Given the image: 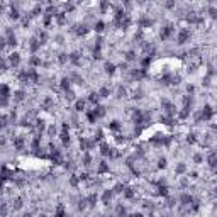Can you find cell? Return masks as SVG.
I'll list each match as a JSON object with an SVG mask.
<instances>
[{"instance_id":"cell-1","label":"cell","mask_w":217,"mask_h":217,"mask_svg":"<svg viewBox=\"0 0 217 217\" xmlns=\"http://www.w3.org/2000/svg\"><path fill=\"white\" fill-rule=\"evenodd\" d=\"M188 39H190V31H188L187 27H181L177 34V44L181 46V44H185Z\"/></svg>"},{"instance_id":"cell-2","label":"cell","mask_w":217,"mask_h":217,"mask_svg":"<svg viewBox=\"0 0 217 217\" xmlns=\"http://www.w3.org/2000/svg\"><path fill=\"white\" fill-rule=\"evenodd\" d=\"M173 32H175L173 24H165V26H163V29H161V32H159V37H161V41H166Z\"/></svg>"},{"instance_id":"cell-3","label":"cell","mask_w":217,"mask_h":217,"mask_svg":"<svg viewBox=\"0 0 217 217\" xmlns=\"http://www.w3.org/2000/svg\"><path fill=\"white\" fill-rule=\"evenodd\" d=\"M59 88H61L65 93L70 92V88H71V78H70V77H65V78H63L61 83H59Z\"/></svg>"},{"instance_id":"cell-4","label":"cell","mask_w":217,"mask_h":217,"mask_svg":"<svg viewBox=\"0 0 217 217\" xmlns=\"http://www.w3.org/2000/svg\"><path fill=\"white\" fill-rule=\"evenodd\" d=\"M9 63H10V66L17 68L19 63H21V56H19V53H12V54L9 56Z\"/></svg>"},{"instance_id":"cell-5","label":"cell","mask_w":217,"mask_h":217,"mask_svg":"<svg viewBox=\"0 0 217 217\" xmlns=\"http://www.w3.org/2000/svg\"><path fill=\"white\" fill-rule=\"evenodd\" d=\"M39 48H41V41L37 39V37H32V39L29 41V49H31V53H36Z\"/></svg>"},{"instance_id":"cell-6","label":"cell","mask_w":217,"mask_h":217,"mask_svg":"<svg viewBox=\"0 0 217 217\" xmlns=\"http://www.w3.org/2000/svg\"><path fill=\"white\" fill-rule=\"evenodd\" d=\"M112 195H114V190H110V188L103 192V195H102V204L109 205V202H110V199H112Z\"/></svg>"},{"instance_id":"cell-7","label":"cell","mask_w":217,"mask_h":217,"mask_svg":"<svg viewBox=\"0 0 217 217\" xmlns=\"http://www.w3.org/2000/svg\"><path fill=\"white\" fill-rule=\"evenodd\" d=\"M103 70H105L107 75H114L115 73V65L114 63H105V65H103Z\"/></svg>"},{"instance_id":"cell-8","label":"cell","mask_w":217,"mask_h":217,"mask_svg":"<svg viewBox=\"0 0 217 217\" xmlns=\"http://www.w3.org/2000/svg\"><path fill=\"white\" fill-rule=\"evenodd\" d=\"M75 110H78V112L85 110V100L83 99H77V100H75Z\"/></svg>"},{"instance_id":"cell-9","label":"cell","mask_w":217,"mask_h":217,"mask_svg":"<svg viewBox=\"0 0 217 217\" xmlns=\"http://www.w3.org/2000/svg\"><path fill=\"white\" fill-rule=\"evenodd\" d=\"M115 95H117V99H124V97L127 95V88L119 85V87H117V92H115Z\"/></svg>"},{"instance_id":"cell-10","label":"cell","mask_w":217,"mask_h":217,"mask_svg":"<svg viewBox=\"0 0 217 217\" xmlns=\"http://www.w3.org/2000/svg\"><path fill=\"white\" fill-rule=\"evenodd\" d=\"M185 171H187V165H185V163H178L177 168H175V173H177V175H183Z\"/></svg>"},{"instance_id":"cell-11","label":"cell","mask_w":217,"mask_h":217,"mask_svg":"<svg viewBox=\"0 0 217 217\" xmlns=\"http://www.w3.org/2000/svg\"><path fill=\"white\" fill-rule=\"evenodd\" d=\"M81 163H83L85 166H90V163H92V155H90L88 151H85V155H83V159H81Z\"/></svg>"},{"instance_id":"cell-12","label":"cell","mask_w":217,"mask_h":217,"mask_svg":"<svg viewBox=\"0 0 217 217\" xmlns=\"http://www.w3.org/2000/svg\"><path fill=\"white\" fill-rule=\"evenodd\" d=\"M93 29H95V32H103V29H105V24H103L102 21H97V22L93 24Z\"/></svg>"},{"instance_id":"cell-13","label":"cell","mask_w":217,"mask_h":217,"mask_svg":"<svg viewBox=\"0 0 217 217\" xmlns=\"http://www.w3.org/2000/svg\"><path fill=\"white\" fill-rule=\"evenodd\" d=\"M12 209L14 210H19V209H22V199L21 197H17V199L12 202Z\"/></svg>"},{"instance_id":"cell-14","label":"cell","mask_w":217,"mask_h":217,"mask_svg":"<svg viewBox=\"0 0 217 217\" xmlns=\"http://www.w3.org/2000/svg\"><path fill=\"white\" fill-rule=\"evenodd\" d=\"M110 93H112V90L109 88V87H102V88L99 90V95L100 97H109Z\"/></svg>"},{"instance_id":"cell-15","label":"cell","mask_w":217,"mask_h":217,"mask_svg":"<svg viewBox=\"0 0 217 217\" xmlns=\"http://www.w3.org/2000/svg\"><path fill=\"white\" fill-rule=\"evenodd\" d=\"M105 171H109V166H107V163H105V161H100L97 173H99V175H102V173H105Z\"/></svg>"},{"instance_id":"cell-16","label":"cell","mask_w":217,"mask_h":217,"mask_svg":"<svg viewBox=\"0 0 217 217\" xmlns=\"http://www.w3.org/2000/svg\"><path fill=\"white\" fill-rule=\"evenodd\" d=\"M207 12H209V15H210L212 19H217V9H215V7L209 5V7H207Z\"/></svg>"},{"instance_id":"cell-17","label":"cell","mask_w":217,"mask_h":217,"mask_svg":"<svg viewBox=\"0 0 217 217\" xmlns=\"http://www.w3.org/2000/svg\"><path fill=\"white\" fill-rule=\"evenodd\" d=\"M99 92H92V93H90V97H88V100H90V102H92V103H97V102H99Z\"/></svg>"},{"instance_id":"cell-18","label":"cell","mask_w":217,"mask_h":217,"mask_svg":"<svg viewBox=\"0 0 217 217\" xmlns=\"http://www.w3.org/2000/svg\"><path fill=\"white\" fill-rule=\"evenodd\" d=\"M109 129H112V131H117V129H121V124H119V121H112L110 124H109Z\"/></svg>"},{"instance_id":"cell-19","label":"cell","mask_w":217,"mask_h":217,"mask_svg":"<svg viewBox=\"0 0 217 217\" xmlns=\"http://www.w3.org/2000/svg\"><path fill=\"white\" fill-rule=\"evenodd\" d=\"M204 161V156L200 155V153H197V155H193V163H197V165H200V163Z\"/></svg>"},{"instance_id":"cell-20","label":"cell","mask_w":217,"mask_h":217,"mask_svg":"<svg viewBox=\"0 0 217 217\" xmlns=\"http://www.w3.org/2000/svg\"><path fill=\"white\" fill-rule=\"evenodd\" d=\"M125 59H127V61L136 59V53H134V51H127V53H125Z\"/></svg>"},{"instance_id":"cell-21","label":"cell","mask_w":217,"mask_h":217,"mask_svg":"<svg viewBox=\"0 0 217 217\" xmlns=\"http://www.w3.org/2000/svg\"><path fill=\"white\" fill-rule=\"evenodd\" d=\"M166 165H168L166 158H159L158 159V168H166Z\"/></svg>"},{"instance_id":"cell-22","label":"cell","mask_w":217,"mask_h":217,"mask_svg":"<svg viewBox=\"0 0 217 217\" xmlns=\"http://www.w3.org/2000/svg\"><path fill=\"white\" fill-rule=\"evenodd\" d=\"M54 134H56V127H54V125H49V127H48V136H54Z\"/></svg>"},{"instance_id":"cell-23","label":"cell","mask_w":217,"mask_h":217,"mask_svg":"<svg viewBox=\"0 0 217 217\" xmlns=\"http://www.w3.org/2000/svg\"><path fill=\"white\" fill-rule=\"evenodd\" d=\"M215 195H217V192H215Z\"/></svg>"}]
</instances>
